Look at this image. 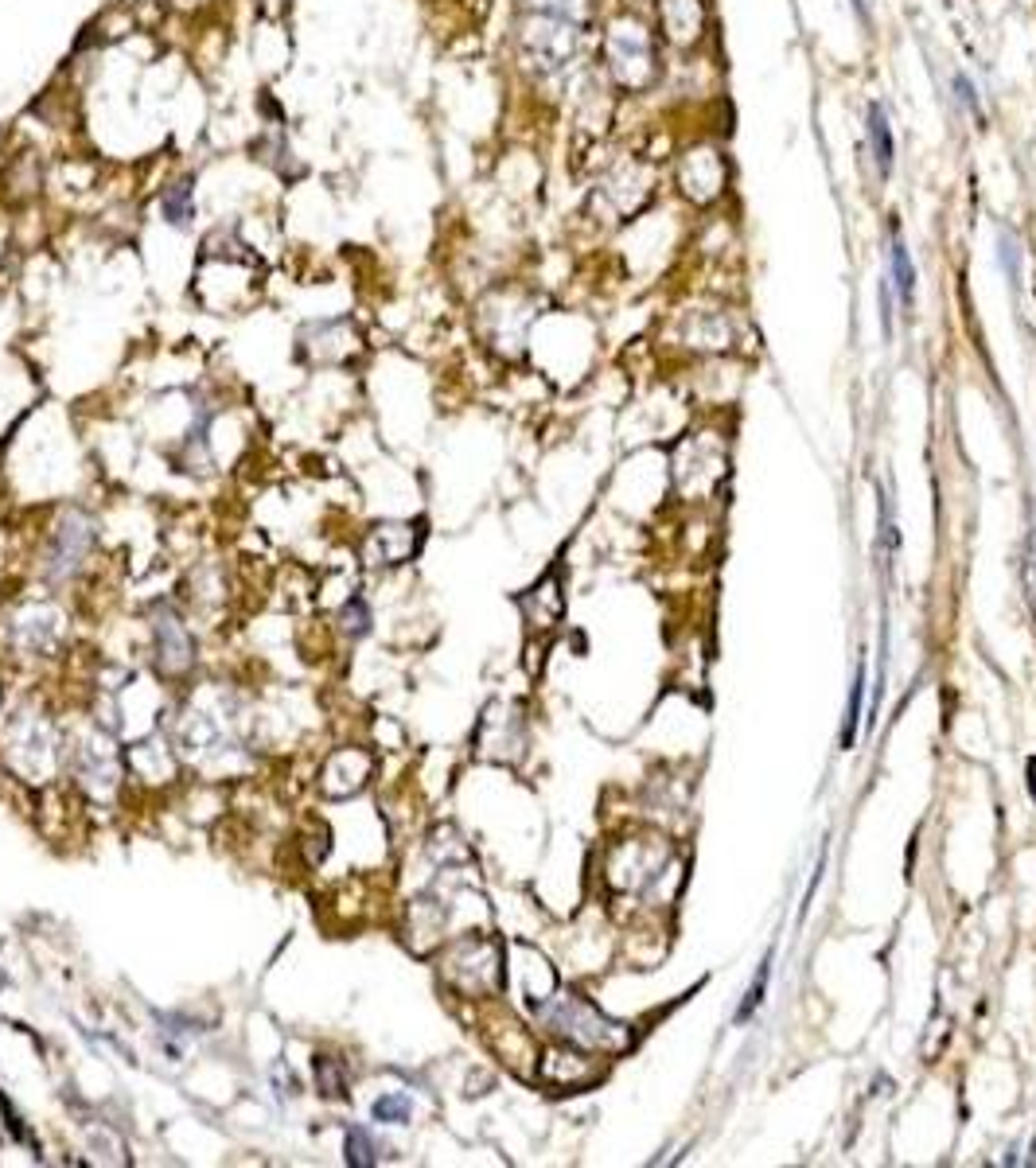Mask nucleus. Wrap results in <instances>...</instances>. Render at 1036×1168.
<instances>
[{"instance_id":"f257e3e1","label":"nucleus","mask_w":1036,"mask_h":1168,"mask_svg":"<svg viewBox=\"0 0 1036 1168\" xmlns=\"http://www.w3.org/2000/svg\"><path fill=\"white\" fill-rule=\"evenodd\" d=\"M601 67L612 90L651 94L663 82V39L655 24L636 8H620L616 16H608L601 36Z\"/></svg>"},{"instance_id":"f03ea898","label":"nucleus","mask_w":1036,"mask_h":1168,"mask_svg":"<svg viewBox=\"0 0 1036 1168\" xmlns=\"http://www.w3.org/2000/svg\"><path fill=\"white\" fill-rule=\"evenodd\" d=\"M585 28L589 24L570 20V16L519 8V20H514V51H519L523 71L531 74V78H538V82L562 78L577 63V55H581Z\"/></svg>"},{"instance_id":"7ed1b4c3","label":"nucleus","mask_w":1036,"mask_h":1168,"mask_svg":"<svg viewBox=\"0 0 1036 1168\" xmlns=\"http://www.w3.org/2000/svg\"><path fill=\"white\" fill-rule=\"evenodd\" d=\"M659 183H663V168L655 156H640V152H628L620 160H612L597 187H593V211L601 218H612V222H628V218H640V214L655 203L659 195Z\"/></svg>"},{"instance_id":"20e7f679","label":"nucleus","mask_w":1036,"mask_h":1168,"mask_svg":"<svg viewBox=\"0 0 1036 1168\" xmlns=\"http://www.w3.org/2000/svg\"><path fill=\"white\" fill-rule=\"evenodd\" d=\"M535 1017L550 1032H558L562 1040H570L577 1048H593V1052H624L632 1044V1032L620 1021H608L601 1009H593L589 1001H581L577 993H558L546 997L535 1009Z\"/></svg>"},{"instance_id":"39448f33","label":"nucleus","mask_w":1036,"mask_h":1168,"mask_svg":"<svg viewBox=\"0 0 1036 1168\" xmlns=\"http://www.w3.org/2000/svg\"><path fill=\"white\" fill-rule=\"evenodd\" d=\"M671 183L679 191L682 203L710 211L725 199L729 191V160L725 148L717 141H690L675 152V168H671Z\"/></svg>"},{"instance_id":"423d86ee","label":"nucleus","mask_w":1036,"mask_h":1168,"mask_svg":"<svg viewBox=\"0 0 1036 1168\" xmlns=\"http://www.w3.org/2000/svg\"><path fill=\"white\" fill-rule=\"evenodd\" d=\"M444 982L456 986L467 997H487V993H499L502 986V947L495 939H483V935H467L460 943L448 947L444 955V966H440Z\"/></svg>"},{"instance_id":"0eeeda50","label":"nucleus","mask_w":1036,"mask_h":1168,"mask_svg":"<svg viewBox=\"0 0 1036 1168\" xmlns=\"http://www.w3.org/2000/svg\"><path fill=\"white\" fill-rule=\"evenodd\" d=\"M651 24L671 51H698L714 36V4L710 0H651Z\"/></svg>"},{"instance_id":"6e6552de","label":"nucleus","mask_w":1036,"mask_h":1168,"mask_svg":"<svg viewBox=\"0 0 1036 1168\" xmlns=\"http://www.w3.org/2000/svg\"><path fill=\"white\" fill-rule=\"evenodd\" d=\"M417 549H421V526H413V522H382V526L370 530L366 545H362V557H366V565H401Z\"/></svg>"},{"instance_id":"1a4fd4ad","label":"nucleus","mask_w":1036,"mask_h":1168,"mask_svg":"<svg viewBox=\"0 0 1036 1168\" xmlns=\"http://www.w3.org/2000/svg\"><path fill=\"white\" fill-rule=\"evenodd\" d=\"M682 339L694 351H729L733 347V316L725 308H698L682 316Z\"/></svg>"},{"instance_id":"9d476101","label":"nucleus","mask_w":1036,"mask_h":1168,"mask_svg":"<svg viewBox=\"0 0 1036 1168\" xmlns=\"http://www.w3.org/2000/svg\"><path fill=\"white\" fill-rule=\"evenodd\" d=\"M90 537H94V530H90V522L82 518V514H67L63 522H59V530H55V549H51V576H71L74 568L82 565V557H86V549H90Z\"/></svg>"},{"instance_id":"9b49d317","label":"nucleus","mask_w":1036,"mask_h":1168,"mask_svg":"<svg viewBox=\"0 0 1036 1168\" xmlns=\"http://www.w3.org/2000/svg\"><path fill=\"white\" fill-rule=\"evenodd\" d=\"M152 639H156V663L164 674H183L191 667V636L183 632L172 612H160L152 624Z\"/></svg>"},{"instance_id":"f8f14e48","label":"nucleus","mask_w":1036,"mask_h":1168,"mask_svg":"<svg viewBox=\"0 0 1036 1168\" xmlns=\"http://www.w3.org/2000/svg\"><path fill=\"white\" fill-rule=\"evenodd\" d=\"M370 768H374V764H370L366 752H358V748H343V752H335L331 764L323 768V791L347 799V795H355L358 787L370 779Z\"/></svg>"},{"instance_id":"ddd939ff","label":"nucleus","mask_w":1036,"mask_h":1168,"mask_svg":"<svg viewBox=\"0 0 1036 1168\" xmlns=\"http://www.w3.org/2000/svg\"><path fill=\"white\" fill-rule=\"evenodd\" d=\"M865 137H869V156L877 164V176L885 179L893 172L896 160V141H893V125H889V113L881 102H869L865 109Z\"/></svg>"},{"instance_id":"4468645a","label":"nucleus","mask_w":1036,"mask_h":1168,"mask_svg":"<svg viewBox=\"0 0 1036 1168\" xmlns=\"http://www.w3.org/2000/svg\"><path fill=\"white\" fill-rule=\"evenodd\" d=\"M542 1079L550 1083V1087H585V1083H593L597 1079V1067L585 1060L581 1052H550L546 1060H542Z\"/></svg>"},{"instance_id":"2eb2a0df","label":"nucleus","mask_w":1036,"mask_h":1168,"mask_svg":"<svg viewBox=\"0 0 1036 1168\" xmlns=\"http://www.w3.org/2000/svg\"><path fill=\"white\" fill-rule=\"evenodd\" d=\"M889 284L896 288L900 296V308H912V296H916V265L908 257V246L904 238L893 230V246H889Z\"/></svg>"},{"instance_id":"dca6fc26","label":"nucleus","mask_w":1036,"mask_h":1168,"mask_svg":"<svg viewBox=\"0 0 1036 1168\" xmlns=\"http://www.w3.org/2000/svg\"><path fill=\"white\" fill-rule=\"evenodd\" d=\"M160 214L168 218V226H191V218H195V187H191V179L172 183L160 195Z\"/></svg>"},{"instance_id":"f3484780","label":"nucleus","mask_w":1036,"mask_h":1168,"mask_svg":"<svg viewBox=\"0 0 1036 1168\" xmlns=\"http://www.w3.org/2000/svg\"><path fill=\"white\" fill-rule=\"evenodd\" d=\"M370 1118L382 1122V1126H405L413 1118V1102L401 1095V1091H390V1095L370 1102Z\"/></svg>"},{"instance_id":"a211bd4d","label":"nucleus","mask_w":1036,"mask_h":1168,"mask_svg":"<svg viewBox=\"0 0 1036 1168\" xmlns=\"http://www.w3.org/2000/svg\"><path fill=\"white\" fill-rule=\"evenodd\" d=\"M312 1071H316V1091H320L323 1098L347 1095V1075H343V1063L335 1060V1056H316Z\"/></svg>"},{"instance_id":"6ab92c4d","label":"nucleus","mask_w":1036,"mask_h":1168,"mask_svg":"<svg viewBox=\"0 0 1036 1168\" xmlns=\"http://www.w3.org/2000/svg\"><path fill=\"white\" fill-rule=\"evenodd\" d=\"M998 261H1001V269H1005V281L1013 284V288H1021V261H1025V249H1021V242H1017V234L1005 230V226L998 230Z\"/></svg>"},{"instance_id":"aec40b11","label":"nucleus","mask_w":1036,"mask_h":1168,"mask_svg":"<svg viewBox=\"0 0 1036 1168\" xmlns=\"http://www.w3.org/2000/svg\"><path fill=\"white\" fill-rule=\"evenodd\" d=\"M861 702H865V663L858 667V678L850 686V706H846V729H842V748L850 752L854 741H858V725H861Z\"/></svg>"},{"instance_id":"412c9836","label":"nucleus","mask_w":1036,"mask_h":1168,"mask_svg":"<svg viewBox=\"0 0 1036 1168\" xmlns=\"http://www.w3.org/2000/svg\"><path fill=\"white\" fill-rule=\"evenodd\" d=\"M519 8H527V12H554V16H570V20H581V24H589V12H593V4H589V0H519Z\"/></svg>"},{"instance_id":"4be33fe9","label":"nucleus","mask_w":1036,"mask_h":1168,"mask_svg":"<svg viewBox=\"0 0 1036 1168\" xmlns=\"http://www.w3.org/2000/svg\"><path fill=\"white\" fill-rule=\"evenodd\" d=\"M378 1161L374 1157V1141H370V1133L366 1130H347V1165L351 1168H370Z\"/></svg>"},{"instance_id":"5701e85b","label":"nucleus","mask_w":1036,"mask_h":1168,"mask_svg":"<svg viewBox=\"0 0 1036 1168\" xmlns=\"http://www.w3.org/2000/svg\"><path fill=\"white\" fill-rule=\"evenodd\" d=\"M339 624H343L347 636H362L370 628V604L362 601V597H351V601L339 608Z\"/></svg>"},{"instance_id":"b1692460","label":"nucleus","mask_w":1036,"mask_h":1168,"mask_svg":"<svg viewBox=\"0 0 1036 1168\" xmlns=\"http://www.w3.org/2000/svg\"><path fill=\"white\" fill-rule=\"evenodd\" d=\"M768 978H772V955L760 962V974H756V982L749 986V993H745V1005L737 1009V1021H749L752 1013L760 1009V1001H764V990H768Z\"/></svg>"},{"instance_id":"393cba45","label":"nucleus","mask_w":1036,"mask_h":1168,"mask_svg":"<svg viewBox=\"0 0 1036 1168\" xmlns=\"http://www.w3.org/2000/svg\"><path fill=\"white\" fill-rule=\"evenodd\" d=\"M955 94H959V102H963L974 117H982V98H978V90H974V82H970L966 74H955Z\"/></svg>"},{"instance_id":"a878e982","label":"nucleus","mask_w":1036,"mask_h":1168,"mask_svg":"<svg viewBox=\"0 0 1036 1168\" xmlns=\"http://www.w3.org/2000/svg\"><path fill=\"white\" fill-rule=\"evenodd\" d=\"M1029 791H1033L1036 799V760H1029Z\"/></svg>"},{"instance_id":"bb28decb","label":"nucleus","mask_w":1036,"mask_h":1168,"mask_svg":"<svg viewBox=\"0 0 1036 1168\" xmlns=\"http://www.w3.org/2000/svg\"><path fill=\"white\" fill-rule=\"evenodd\" d=\"M854 8H858L861 20H869V0H854Z\"/></svg>"},{"instance_id":"cd10ccee","label":"nucleus","mask_w":1036,"mask_h":1168,"mask_svg":"<svg viewBox=\"0 0 1036 1168\" xmlns=\"http://www.w3.org/2000/svg\"><path fill=\"white\" fill-rule=\"evenodd\" d=\"M176 4H187V0H176Z\"/></svg>"}]
</instances>
